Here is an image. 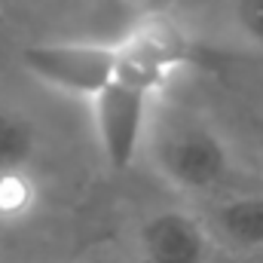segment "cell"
<instances>
[{"label": "cell", "mask_w": 263, "mask_h": 263, "mask_svg": "<svg viewBox=\"0 0 263 263\" xmlns=\"http://www.w3.org/2000/svg\"><path fill=\"white\" fill-rule=\"evenodd\" d=\"M150 159L162 181L184 193H205L227 181L233 153L220 132L196 114H165L147 132Z\"/></svg>", "instance_id": "1"}, {"label": "cell", "mask_w": 263, "mask_h": 263, "mask_svg": "<svg viewBox=\"0 0 263 263\" xmlns=\"http://www.w3.org/2000/svg\"><path fill=\"white\" fill-rule=\"evenodd\" d=\"M25 70L43 86L92 101L120 73V46L101 40H52L22 52Z\"/></svg>", "instance_id": "2"}, {"label": "cell", "mask_w": 263, "mask_h": 263, "mask_svg": "<svg viewBox=\"0 0 263 263\" xmlns=\"http://www.w3.org/2000/svg\"><path fill=\"white\" fill-rule=\"evenodd\" d=\"M153 89L117 77L101 95L92 98V120L101 156L110 168H126L138 147L147 144L150 132V110H153Z\"/></svg>", "instance_id": "3"}, {"label": "cell", "mask_w": 263, "mask_h": 263, "mask_svg": "<svg viewBox=\"0 0 263 263\" xmlns=\"http://www.w3.org/2000/svg\"><path fill=\"white\" fill-rule=\"evenodd\" d=\"M117 46H120V73L117 77L135 80L153 92L175 70H181L190 62L187 34L162 15H153V18H144L141 25H135L126 34V40H120Z\"/></svg>", "instance_id": "4"}, {"label": "cell", "mask_w": 263, "mask_h": 263, "mask_svg": "<svg viewBox=\"0 0 263 263\" xmlns=\"http://www.w3.org/2000/svg\"><path fill=\"white\" fill-rule=\"evenodd\" d=\"M138 245L147 263H202L208 251L205 230L181 208H165L141 223Z\"/></svg>", "instance_id": "5"}, {"label": "cell", "mask_w": 263, "mask_h": 263, "mask_svg": "<svg viewBox=\"0 0 263 263\" xmlns=\"http://www.w3.org/2000/svg\"><path fill=\"white\" fill-rule=\"evenodd\" d=\"M211 227L233 248L260 254L263 251V196H236L211 211Z\"/></svg>", "instance_id": "6"}, {"label": "cell", "mask_w": 263, "mask_h": 263, "mask_svg": "<svg viewBox=\"0 0 263 263\" xmlns=\"http://www.w3.org/2000/svg\"><path fill=\"white\" fill-rule=\"evenodd\" d=\"M40 129L15 107H0V175H15L37 159Z\"/></svg>", "instance_id": "7"}, {"label": "cell", "mask_w": 263, "mask_h": 263, "mask_svg": "<svg viewBox=\"0 0 263 263\" xmlns=\"http://www.w3.org/2000/svg\"><path fill=\"white\" fill-rule=\"evenodd\" d=\"M233 25L248 43L263 46V0H233Z\"/></svg>", "instance_id": "8"}, {"label": "cell", "mask_w": 263, "mask_h": 263, "mask_svg": "<svg viewBox=\"0 0 263 263\" xmlns=\"http://www.w3.org/2000/svg\"><path fill=\"white\" fill-rule=\"evenodd\" d=\"M77 263H120L117 257H110V254H89V257H83V260Z\"/></svg>", "instance_id": "9"}, {"label": "cell", "mask_w": 263, "mask_h": 263, "mask_svg": "<svg viewBox=\"0 0 263 263\" xmlns=\"http://www.w3.org/2000/svg\"><path fill=\"white\" fill-rule=\"evenodd\" d=\"M254 263H263V251L260 254H254Z\"/></svg>", "instance_id": "10"}, {"label": "cell", "mask_w": 263, "mask_h": 263, "mask_svg": "<svg viewBox=\"0 0 263 263\" xmlns=\"http://www.w3.org/2000/svg\"><path fill=\"white\" fill-rule=\"evenodd\" d=\"M129 3H138V0H129Z\"/></svg>", "instance_id": "11"}]
</instances>
